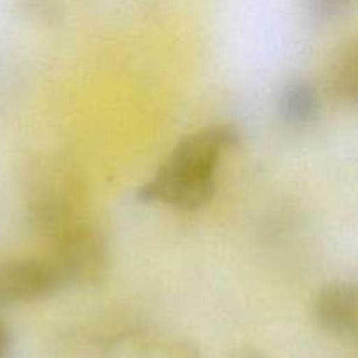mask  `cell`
I'll return each instance as SVG.
<instances>
[{
  "mask_svg": "<svg viewBox=\"0 0 358 358\" xmlns=\"http://www.w3.org/2000/svg\"><path fill=\"white\" fill-rule=\"evenodd\" d=\"M238 126L210 124L178 140L156 173L136 189V199L145 205H164L194 212L212 201L215 171L227 149L240 143Z\"/></svg>",
  "mask_w": 358,
  "mask_h": 358,
  "instance_id": "1",
  "label": "cell"
},
{
  "mask_svg": "<svg viewBox=\"0 0 358 358\" xmlns=\"http://www.w3.org/2000/svg\"><path fill=\"white\" fill-rule=\"evenodd\" d=\"M317 324L327 334L343 341L355 343L358 336V292L357 285L336 280L324 285L313 304Z\"/></svg>",
  "mask_w": 358,
  "mask_h": 358,
  "instance_id": "4",
  "label": "cell"
},
{
  "mask_svg": "<svg viewBox=\"0 0 358 358\" xmlns=\"http://www.w3.org/2000/svg\"><path fill=\"white\" fill-rule=\"evenodd\" d=\"M355 0H301L304 14L315 24H334L348 16Z\"/></svg>",
  "mask_w": 358,
  "mask_h": 358,
  "instance_id": "7",
  "label": "cell"
},
{
  "mask_svg": "<svg viewBox=\"0 0 358 358\" xmlns=\"http://www.w3.org/2000/svg\"><path fill=\"white\" fill-rule=\"evenodd\" d=\"M21 13L31 21L52 24L62 20V6L58 0H17Z\"/></svg>",
  "mask_w": 358,
  "mask_h": 358,
  "instance_id": "8",
  "label": "cell"
},
{
  "mask_svg": "<svg viewBox=\"0 0 358 358\" xmlns=\"http://www.w3.org/2000/svg\"><path fill=\"white\" fill-rule=\"evenodd\" d=\"M278 115L290 128H306L313 124L322 112L320 90L310 79H290L278 93Z\"/></svg>",
  "mask_w": 358,
  "mask_h": 358,
  "instance_id": "5",
  "label": "cell"
},
{
  "mask_svg": "<svg viewBox=\"0 0 358 358\" xmlns=\"http://www.w3.org/2000/svg\"><path fill=\"white\" fill-rule=\"evenodd\" d=\"M13 348V334L7 324L0 320V358H7Z\"/></svg>",
  "mask_w": 358,
  "mask_h": 358,
  "instance_id": "9",
  "label": "cell"
},
{
  "mask_svg": "<svg viewBox=\"0 0 358 358\" xmlns=\"http://www.w3.org/2000/svg\"><path fill=\"white\" fill-rule=\"evenodd\" d=\"M329 91L341 107L355 110L358 103V48L355 38L343 42L329 65Z\"/></svg>",
  "mask_w": 358,
  "mask_h": 358,
  "instance_id": "6",
  "label": "cell"
},
{
  "mask_svg": "<svg viewBox=\"0 0 358 358\" xmlns=\"http://www.w3.org/2000/svg\"><path fill=\"white\" fill-rule=\"evenodd\" d=\"M62 290H65V283L48 257L0 264V308L37 303Z\"/></svg>",
  "mask_w": 358,
  "mask_h": 358,
  "instance_id": "3",
  "label": "cell"
},
{
  "mask_svg": "<svg viewBox=\"0 0 358 358\" xmlns=\"http://www.w3.org/2000/svg\"><path fill=\"white\" fill-rule=\"evenodd\" d=\"M231 358H268L262 352H257V350H241V352L234 353Z\"/></svg>",
  "mask_w": 358,
  "mask_h": 358,
  "instance_id": "10",
  "label": "cell"
},
{
  "mask_svg": "<svg viewBox=\"0 0 358 358\" xmlns=\"http://www.w3.org/2000/svg\"><path fill=\"white\" fill-rule=\"evenodd\" d=\"M49 240L48 259L62 276L65 289L103 283L110 268V248L96 226L76 217L49 234Z\"/></svg>",
  "mask_w": 358,
  "mask_h": 358,
  "instance_id": "2",
  "label": "cell"
}]
</instances>
